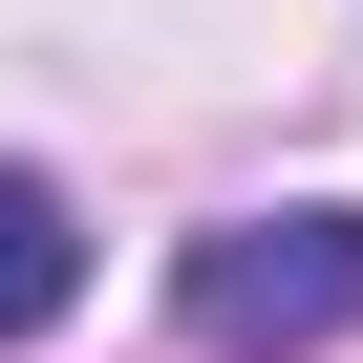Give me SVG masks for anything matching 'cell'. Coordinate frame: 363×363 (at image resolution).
I'll return each instance as SVG.
<instances>
[{
	"label": "cell",
	"mask_w": 363,
	"mask_h": 363,
	"mask_svg": "<svg viewBox=\"0 0 363 363\" xmlns=\"http://www.w3.org/2000/svg\"><path fill=\"white\" fill-rule=\"evenodd\" d=\"M65 299H86V214L43 193V171H0V342H43Z\"/></svg>",
	"instance_id": "2"
},
{
	"label": "cell",
	"mask_w": 363,
	"mask_h": 363,
	"mask_svg": "<svg viewBox=\"0 0 363 363\" xmlns=\"http://www.w3.org/2000/svg\"><path fill=\"white\" fill-rule=\"evenodd\" d=\"M171 320L214 363H278V342H342L363 320V214H214L171 257Z\"/></svg>",
	"instance_id": "1"
}]
</instances>
